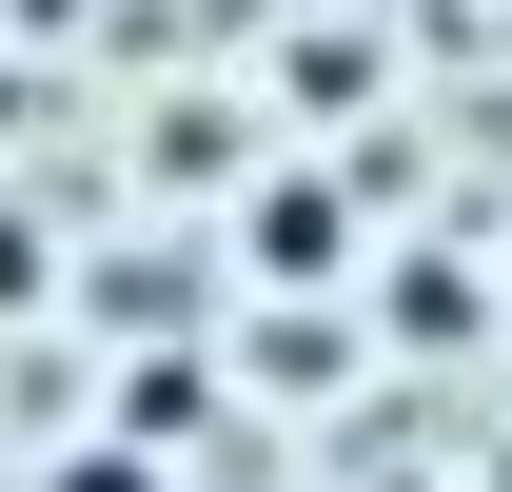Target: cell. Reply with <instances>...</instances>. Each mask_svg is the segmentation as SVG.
Returning <instances> with one entry per match:
<instances>
[{
    "label": "cell",
    "mask_w": 512,
    "mask_h": 492,
    "mask_svg": "<svg viewBox=\"0 0 512 492\" xmlns=\"http://www.w3.org/2000/svg\"><path fill=\"white\" fill-rule=\"evenodd\" d=\"M237 256L276 276V296H335V276H355V197H335V178H256Z\"/></svg>",
    "instance_id": "cell-1"
},
{
    "label": "cell",
    "mask_w": 512,
    "mask_h": 492,
    "mask_svg": "<svg viewBox=\"0 0 512 492\" xmlns=\"http://www.w3.org/2000/svg\"><path fill=\"white\" fill-rule=\"evenodd\" d=\"M40 492H178V473H158V433H79V453H60Z\"/></svg>",
    "instance_id": "cell-2"
},
{
    "label": "cell",
    "mask_w": 512,
    "mask_h": 492,
    "mask_svg": "<svg viewBox=\"0 0 512 492\" xmlns=\"http://www.w3.org/2000/svg\"><path fill=\"white\" fill-rule=\"evenodd\" d=\"M0 296H40V237H20V217H0Z\"/></svg>",
    "instance_id": "cell-3"
}]
</instances>
